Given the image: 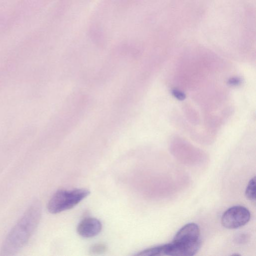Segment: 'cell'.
I'll return each mask as SVG.
<instances>
[{"label": "cell", "instance_id": "cell-7", "mask_svg": "<svg viewBox=\"0 0 256 256\" xmlns=\"http://www.w3.org/2000/svg\"><path fill=\"white\" fill-rule=\"evenodd\" d=\"M107 246L104 244H96L90 248V252L93 254H101L107 250Z\"/></svg>", "mask_w": 256, "mask_h": 256}, {"label": "cell", "instance_id": "cell-2", "mask_svg": "<svg viewBox=\"0 0 256 256\" xmlns=\"http://www.w3.org/2000/svg\"><path fill=\"white\" fill-rule=\"evenodd\" d=\"M90 192L84 188L72 190H60L49 200L47 208L51 214H56L72 208L86 198Z\"/></svg>", "mask_w": 256, "mask_h": 256}, {"label": "cell", "instance_id": "cell-1", "mask_svg": "<svg viewBox=\"0 0 256 256\" xmlns=\"http://www.w3.org/2000/svg\"><path fill=\"white\" fill-rule=\"evenodd\" d=\"M39 202H34L12 228L1 249V254L12 255L19 251L28 242L36 228L41 216Z\"/></svg>", "mask_w": 256, "mask_h": 256}, {"label": "cell", "instance_id": "cell-3", "mask_svg": "<svg viewBox=\"0 0 256 256\" xmlns=\"http://www.w3.org/2000/svg\"><path fill=\"white\" fill-rule=\"evenodd\" d=\"M249 210L241 206H232L226 210L222 215V225L228 229H236L244 226L250 220Z\"/></svg>", "mask_w": 256, "mask_h": 256}, {"label": "cell", "instance_id": "cell-6", "mask_svg": "<svg viewBox=\"0 0 256 256\" xmlns=\"http://www.w3.org/2000/svg\"><path fill=\"white\" fill-rule=\"evenodd\" d=\"M245 194L250 200H256V176L252 178L246 188Z\"/></svg>", "mask_w": 256, "mask_h": 256}, {"label": "cell", "instance_id": "cell-4", "mask_svg": "<svg viewBox=\"0 0 256 256\" xmlns=\"http://www.w3.org/2000/svg\"><path fill=\"white\" fill-rule=\"evenodd\" d=\"M200 230L195 223L186 224L180 228L174 236L173 242L180 244H191L200 241Z\"/></svg>", "mask_w": 256, "mask_h": 256}, {"label": "cell", "instance_id": "cell-5", "mask_svg": "<svg viewBox=\"0 0 256 256\" xmlns=\"http://www.w3.org/2000/svg\"><path fill=\"white\" fill-rule=\"evenodd\" d=\"M102 229V224L94 218H86L78 224L76 230L80 236L85 238L97 236Z\"/></svg>", "mask_w": 256, "mask_h": 256}, {"label": "cell", "instance_id": "cell-9", "mask_svg": "<svg viewBox=\"0 0 256 256\" xmlns=\"http://www.w3.org/2000/svg\"><path fill=\"white\" fill-rule=\"evenodd\" d=\"M240 82V80L238 79V78H231L230 80V83L232 85H237Z\"/></svg>", "mask_w": 256, "mask_h": 256}, {"label": "cell", "instance_id": "cell-8", "mask_svg": "<svg viewBox=\"0 0 256 256\" xmlns=\"http://www.w3.org/2000/svg\"><path fill=\"white\" fill-rule=\"evenodd\" d=\"M172 94L176 98L179 100H183L185 98L184 94L178 90H173Z\"/></svg>", "mask_w": 256, "mask_h": 256}]
</instances>
